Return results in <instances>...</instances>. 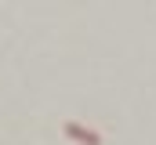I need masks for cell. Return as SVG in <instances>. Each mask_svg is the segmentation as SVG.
<instances>
[{
	"label": "cell",
	"instance_id": "1",
	"mask_svg": "<svg viewBox=\"0 0 156 145\" xmlns=\"http://www.w3.org/2000/svg\"><path fill=\"white\" fill-rule=\"evenodd\" d=\"M62 131H66V138H73V142H80V145H102V134L91 131V127H83V123H76V120H66Z\"/></svg>",
	"mask_w": 156,
	"mask_h": 145
}]
</instances>
